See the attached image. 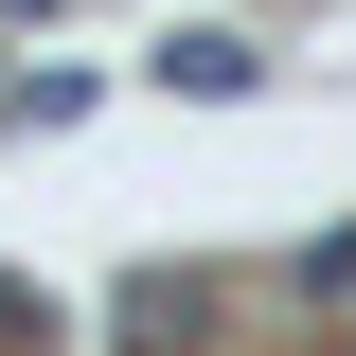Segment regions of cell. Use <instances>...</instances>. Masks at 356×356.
I'll return each mask as SVG.
<instances>
[{
	"label": "cell",
	"instance_id": "obj_1",
	"mask_svg": "<svg viewBox=\"0 0 356 356\" xmlns=\"http://www.w3.org/2000/svg\"><path fill=\"white\" fill-rule=\"evenodd\" d=\"M161 89H196V107H232V89H250V36H161Z\"/></svg>",
	"mask_w": 356,
	"mask_h": 356
},
{
	"label": "cell",
	"instance_id": "obj_2",
	"mask_svg": "<svg viewBox=\"0 0 356 356\" xmlns=\"http://www.w3.org/2000/svg\"><path fill=\"white\" fill-rule=\"evenodd\" d=\"M0 18H54V0H0Z\"/></svg>",
	"mask_w": 356,
	"mask_h": 356
}]
</instances>
